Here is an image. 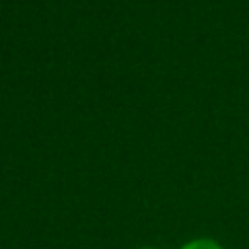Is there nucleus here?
Wrapping results in <instances>:
<instances>
[{"mask_svg": "<svg viewBox=\"0 0 249 249\" xmlns=\"http://www.w3.org/2000/svg\"><path fill=\"white\" fill-rule=\"evenodd\" d=\"M183 249H222V247L212 239H195V241H189Z\"/></svg>", "mask_w": 249, "mask_h": 249, "instance_id": "f257e3e1", "label": "nucleus"}]
</instances>
